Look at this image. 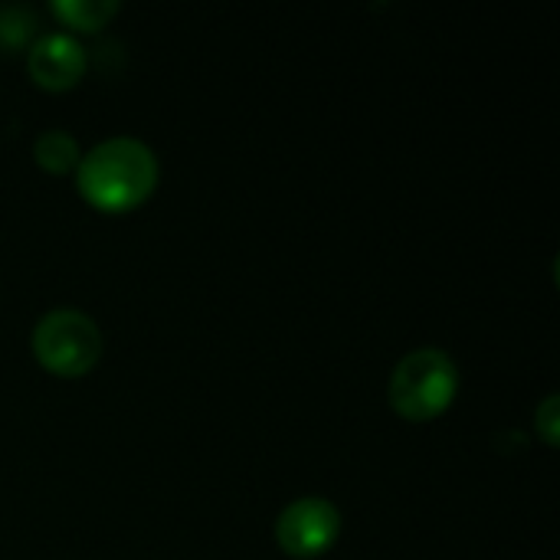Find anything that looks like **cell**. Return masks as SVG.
<instances>
[{
	"label": "cell",
	"instance_id": "cell-1",
	"mask_svg": "<svg viewBox=\"0 0 560 560\" xmlns=\"http://www.w3.org/2000/svg\"><path fill=\"white\" fill-rule=\"evenodd\" d=\"M158 158L154 151L128 135L105 138L75 167L79 194L102 213H121L151 197L158 187Z\"/></svg>",
	"mask_w": 560,
	"mask_h": 560
},
{
	"label": "cell",
	"instance_id": "cell-2",
	"mask_svg": "<svg viewBox=\"0 0 560 560\" xmlns=\"http://www.w3.org/2000/svg\"><path fill=\"white\" fill-rule=\"evenodd\" d=\"M459 394V368L440 348L404 354L390 374V407L410 423L436 420Z\"/></svg>",
	"mask_w": 560,
	"mask_h": 560
},
{
	"label": "cell",
	"instance_id": "cell-3",
	"mask_svg": "<svg viewBox=\"0 0 560 560\" xmlns=\"http://www.w3.org/2000/svg\"><path fill=\"white\" fill-rule=\"evenodd\" d=\"M36 361L56 377H82L102 358V331L79 308L46 312L30 335Z\"/></svg>",
	"mask_w": 560,
	"mask_h": 560
},
{
	"label": "cell",
	"instance_id": "cell-4",
	"mask_svg": "<svg viewBox=\"0 0 560 560\" xmlns=\"http://www.w3.org/2000/svg\"><path fill=\"white\" fill-rule=\"evenodd\" d=\"M341 535V512L322 495H302L276 518V541L289 558L308 560L325 555Z\"/></svg>",
	"mask_w": 560,
	"mask_h": 560
},
{
	"label": "cell",
	"instance_id": "cell-5",
	"mask_svg": "<svg viewBox=\"0 0 560 560\" xmlns=\"http://www.w3.org/2000/svg\"><path fill=\"white\" fill-rule=\"evenodd\" d=\"M89 56L69 33H43L30 43L26 69L43 89H72L85 75Z\"/></svg>",
	"mask_w": 560,
	"mask_h": 560
},
{
	"label": "cell",
	"instance_id": "cell-6",
	"mask_svg": "<svg viewBox=\"0 0 560 560\" xmlns=\"http://www.w3.org/2000/svg\"><path fill=\"white\" fill-rule=\"evenodd\" d=\"M33 158H36V164H39L43 171H49V174H66V171L79 167L82 148H79V141H75L69 131L49 128V131H43V135L33 141Z\"/></svg>",
	"mask_w": 560,
	"mask_h": 560
},
{
	"label": "cell",
	"instance_id": "cell-7",
	"mask_svg": "<svg viewBox=\"0 0 560 560\" xmlns=\"http://www.w3.org/2000/svg\"><path fill=\"white\" fill-rule=\"evenodd\" d=\"M52 13L72 30H102L118 13V0H56Z\"/></svg>",
	"mask_w": 560,
	"mask_h": 560
},
{
	"label": "cell",
	"instance_id": "cell-8",
	"mask_svg": "<svg viewBox=\"0 0 560 560\" xmlns=\"http://www.w3.org/2000/svg\"><path fill=\"white\" fill-rule=\"evenodd\" d=\"M36 33V16L26 7H0V49H16Z\"/></svg>",
	"mask_w": 560,
	"mask_h": 560
},
{
	"label": "cell",
	"instance_id": "cell-9",
	"mask_svg": "<svg viewBox=\"0 0 560 560\" xmlns=\"http://www.w3.org/2000/svg\"><path fill=\"white\" fill-rule=\"evenodd\" d=\"M560 400L558 394H548L545 400H541V407L535 410V427H538V433H541V440L548 443V446H558V430H560Z\"/></svg>",
	"mask_w": 560,
	"mask_h": 560
}]
</instances>
